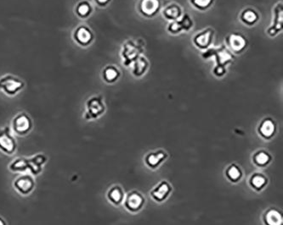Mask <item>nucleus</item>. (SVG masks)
Segmentation results:
<instances>
[{
    "mask_svg": "<svg viewBox=\"0 0 283 225\" xmlns=\"http://www.w3.org/2000/svg\"><path fill=\"white\" fill-rule=\"evenodd\" d=\"M25 87V82L21 79L11 74L0 77V91L8 97H15Z\"/></svg>",
    "mask_w": 283,
    "mask_h": 225,
    "instance_id": "obj_1",
    "label": "nucleus"
},
{
    "mask_svg": "<svg viewBox=\"0 0 283 225\" xmlns=\"http://www.w3.org/2000/svg\"><path fill=\"white\" fill-rule=\"evenodd\" d=\"M33 127V123L32 119L26 113H19L17 114L12 120L11 123V130L14 134L19 137H25L29 134Z\"/></svg>",
    "mask_w": 283,
    "mask_h": 225,
    "instance_id": "obj_2",
    "label": "nucleus"
},
{
    "mask_svg": "<svg viewBox=\"0 0 283 225\" xmlns=\"http://www.w3.org/2000/svg\"><path fill=\"white\" fill-rule=\"evenodd\" d=\"M17 143L10 127L0 129V151L6 155H13L17 151Z\"/></svg>",
    "mask_w": 283,
    "mask_h": 225,
    "instance_id": "obj_3",
    "label": "nucleus"
},
{
    "mask_svg": "<svg viewBox=\"0 0 283 225\" xmlns=\"http://www.w3.org/2000/svg\"><path fill=\"white\" fill-rule=\"evenodd\" d=\"M105 109L103 104L102 98L98 96H95L89 98L86 102V112L84 114V119L90 121L95 120L102 114Z\"/></svg>",
    "mask_w": 283,
    "mask_h": 225,
    "instance_id": "obj_4",
    "label": "nucleus"
},
{
    "mask_svg": "<svg viewBox=\"0 0 283 225\" xmlns=\"http://www.w3.org/2000/svg\"><path fill=\"white\" fill-rule=\"evenodd\" d=\"M13 187L21 196H28L35 189V180L30 174H23L14 180Z\"/></svg>",
    "mask_w": 283,
    "mask_h": 225,
    "instance_id": "obj_5",
    "label": "nucleus"
},
{
    "mask_svg": "<svg viewBox=\"0 0 283 225\" xmlns=\"http://www.w3.org/2000/svg\"><path fill=\"white\" fill-rule=\"evenodd\" d=\"M93 34L88 26H79L73 32V40L80 47H86L92 42Z\"/></svg>",
    "mask_w": 283,
    "mask_h": 225,
    "instance_id": "obj_6",
    "label": "nucleus"
},
{
    "mask_svg": "<svg viewBox=\"0 0 283 225\" xmlns=\"http://www.w3.org/2000/svg\"><path fill=\"white\" fill-rule=\"evenodd\" d=\"M47 157L43 154H37L33 157L28 159V167L29 171L33 173V175L40 174L42 170L43 166L47 162Z\"/></svg>",
    "mask_w": 283,
    "mask_h": 225,
    "instance_id": "obj_7",
    "label": "nucleus"
},
{
    "mask_svg": "<svg viewBox=\"0 0 283 225\" xmlns=\"http://www.w3.org/2000/svg\"><path fill=\"white\" fill-rule=\"evenodd\" d=\"M9 170L13 173H25L29 170L28 159L24 157H18L10 163Z\"/></svg>",
    "mask_w": 283,
    "mask_h": 225,
    "instance_id": "obj_8",
    "label": "nucleus"
},
{
    "mask_svg": "<svg viewBox=\"0 0 283 225\" xmlns=\"http://www.w3.org/2000/svg\"><path fill=\"white\" fill-rule=\"evenodd\" d=\"M91 4L87 0H81L80 2L77 3L74 11L77 15V17L81 19H85L91 14Z\"/></svg>",
    "mask_w": 283,
    "mask_h": 225,
    "instance_id": "obj_9",
    "label": "nucleus"
},
{
    "mask_svg": "<svg viewBox=\"0 0 283 225\" xmlns=\"http://www.w3.org/2000/svg\"><path fill=\"white\" fill-rule=\"evenodd\" d=\"M158 0H144L142 2V11L147 15H152L154 13L155 11L158 10Z\"/></svg>",
    "mask_w": 283,
    "mask_h": 225,
    "instance_id": "obj_10",
    "label": "nucleus"
},
{
    "mask_svg": "<svg viewBox=\"0 0 283 225\" xmlns=\"http://www.w3.org/2000/svg\"><path fill=\"white\" fill-rule=\"evenodd\" d=\"M119 75V72L113 66H108L103 70V78L105 82H114Z\"/></svg>",
    "mask_w": 283,
    "mask_h": 225,
    "instance_id": "obj_11",
    "label": "nucleus"
},
{
    "mask_svg": "<svg viewBox=\"0 0 283 225\" xmlns=\"http://www.w3.org/2000/svg\"><path fill=\"white\" fill-rule=\"evenodd\" d=\"M266 221L269 225H281L283 219L279 212L277 211H270L267 214Z\"/></svg>",
    "mask_w": 283,
    "mask_h": 225,
    "instance_id": "obj_12",
    "label": "nucleus"
},
{
    "mask_svg": "<svg viewBox=\"0 0 283 225\" xmlns=\"http://www.w3.org/2000/svg\"><path fill=\"white\" fill-rule=\"evenodd\" d=\"M230 44L234 50L239 51L241 49H243L245 46V40L239 35H232L230 39Z\"/></svg>",
    "mask_w": 283,
    "mask_h": 225,
    "instance_id": "obj_13",
    "label": "nucleus"
},
{
    "mask_svg": "<svg viewBox=\"0 0 283 225\" xmlns=\"http://www.w3.org/2000/svg\"><path fill=\"white\" fill-rule=\"evenodd\" d=\"M274 130H275V126L273 123L270 121H266L262 124L260 131L264 137H270L273 134Z\"/></svg>",
    "mask_w": 283,
    "mask_h": 225,
    "instance_id": "obj_14",
    "label": "nucleus"
},
{
    "mask_svg": "<svg viewBox=\"0 0 283 225\" xmlns=\"http://www.w3.org/2000/svg\"><path fill=\"white\" fill-rule=\"evenodd\" d=\"M142 203V200L141 198V196L136 195V194H134L131 196H129V198L128 199V205H129V208H131L133 209L138 208Z\"/></svg>",
    "mask_w": 283,
    "mask_h": 225,
    "instance_id": "obj_15",
    "label": "nucleus"
},
{
    "mask_svg": "<svg viewBox=\"0 0 283 225\" xmlns=\"http://www.w3.org/2000/svg\"><path fill=\"white\" fill-rule=\"evenodd\" d=\"M109 199L112 201V203H119L122 198V193L117 188L111 190L108 195Z\"/></svg>",
    "mask_w": 283,
    "mask_h": 225,
    "instance_id": "obj_16",
    "label": "nucleus"
},
{
    "mask_svg": "<svg viewBox=\"0 0 283 225\" xmlns=\"http://www.w3.org/2000/svg\"><path fill=\"white\" fill-rule=\"evenodd\" d=\"M168 187L166 184H163V185H162L159 188H158L156 191H155L153 194H154L155 197H157L158 199H162L165 196H166V194L168 193Z\"/></svg>",
    "mask_w": 283,
    "mask_h": 225,
    "instance_id": "obj_17",
    "label": "nucleus"
},
{
    "mask_svg": "<svg viewBox=\"0 0 283 225\" xmlns=\"http://www.w3.org/2000/svg\"><path fill=\"white\" fill-rule=\"evenodd\" d=\"M208 39H209V36L207 33H202L201 35L198 36V37L196 38V42L200 46H206L207 45V42H208Z\"/></svg>",
    "mask_w": 283,
    "mask_h": 225,
    "instance_id": "obj_18",
    "label": "nucleus"
},
{
    "mask_svg": "<svg viewBox=\"0 0 283 225\" xmlns=\"http://www.w3.org/2000/svg\"><path fill=\"white\" fill-rule=\"evenodd\" d=\"M243 19L247 22H254L257 19V16H256V14L254 13V11L248 10V11H246L243 14Z\"/></svg>",
    "mask_w": 283,
    "mask_h": 225,
    "instance_id": "obj_19",
    "label": "nucleus"
},
{
    "mask_svg": "<svg viewBox=\"0 0 283 225\" xmlns=\"http://www.w3.org/2000/svg\"><path fill=\"white\" fill-rule=\"evenodd\" d=\"M165 14L167 15V17H170V18H176L178 17L179 10L175 6L169 7L165 11Z\"/></svg>",
    "mask_w": 283,
    "mask_h": 225,
    "instance_id": "obj_20",
    "label": "nucleus"
},
{
    "mask_svg": "<svg viewBox=\"0 0 283 225\" xmlns=\"http://www.w3.org/2000/svg\"><path fill=\"white\" fill-rule=\"evenodd\" d=\"M162 157H163V155L162 154H158V155H152L149 157L148 162L152 165H157L159 163V161L162 158Z\"/></svg>",
    "mask_w": 283,
    "mask_h": 225,
    "instance_id": "obj_21",
    "label": "nucleus"
},
{
    "mask_svg": "<svg viewBox=\"0 0 283 225\" xmlns=\"http://www.w3.org/2000/svg\"><path fill=\"white\" fill-rule=\"evenodd\" d=\"M228 174H229V176L231 177V179L237 180L240 176V172L236 167H232V168H231V170H229Z\"/></svg>",
    "mask_w": 283,
    "mask_h": 225,
    "instance_id": "obj_22",
    "label": "nucleus"
},
{
    "mask_svg": "<svg viewBox=\"0 0 283 225\" xmlns=\"http://www.w3.org/2000/svg\"><path fill=\"white\" fill-rule=\"evenodd\" d=\"M269 160V157L267 156L266 154H260L258 155L257 157H256V161H257L258 163H260V164H264V163H267Z\"/></svg>",
    "mask_w": 283,
    "mask_h": 225,
    "instance_id": "obj_23",
    "label": "nucleus"
},
{
    "mask_svg": "<svg viewBox=\"0 0 283 225\" xmlns=\"http://www.w3.org/2000/svg\"><path fill=\"white\" fill-rule=\"evenodd\" d=\"M253 184L255 187L257 188H260L263 186V184H264V179L260 176L254 177V180H253Z\"/></svg>",
    "mask_w": 283,
    "mask_h": 225,
    "instance_id": "obj_24",
    "label": "nucleus"
},
{
    "mask_svg": "<svg viewBox=\"0 0 283 225\" xmlns=\"http://www.w3.org/2000/svg\"><path fill=\"white\" fill-rule=\"evenodd\" d=\"M212 0H193V3L198 5V6L201 7V8H204L210 4Z\"/></svg>",
    "mask_w": 283,
    "mask_h": 225,
    "instance_id": "obj_25",
    "label": "nucleus"
},
{
    "mask_svg": "<svg viewBox=\"0 0 283 225\" xmlns=\"http://www.w3.org/2000/svg\"><path fill=\"white\" fill-rule=\"evenodd\" d=\"M95 1H96V3H97V4H99L101 6L105 5V4L109 2V0H95Z\"/></svg>",
    "mask_w": 283,
    "mask_h": 225,
    "instance_id": "obj_26",
    "label": "nucleus"
},
{
    "mask_svg": "<svg viewBox=\"0 0 283 225\" xmlns=\"http://www.w3.org/2000/svg\"><path fill=\"white\" fill-rule=\"evenodd\" d=\"M0 225H7V223L2 217H0Z\"/></svg>",
    "mask_w": 283,
    "mask_h": 225,
    "instance_id": "obj_27",
    "label": "nucleus"
}]
</instances>
